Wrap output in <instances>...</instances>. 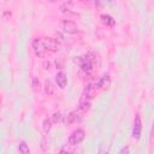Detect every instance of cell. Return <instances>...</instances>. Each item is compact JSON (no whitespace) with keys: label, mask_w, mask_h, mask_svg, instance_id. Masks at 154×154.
<instances>
[{"label":"cell","mask_w":154,"mask_h":154,"mask_svg":"<svg viewBox=\"0 0 154 154\" xmlns=\"http://www.w3.org/2000/svg\"><path fill=\"white\" fill-rule=\"evenodd\" d=\"M84 137H85L84 130H83V129H77V130H75V131L70 135V137H69V143H71V144H73V146L79 144V143L84 140Z\"/></svg>","instance_id":"6da1fadb"},{"label":"cell","mask_w":154,"mask_h":154,"mask_svg":"<svg viewBox=\"0 0 154 154\" xmlns=\"http://www.w3.org/2000/svg\"><path fill=\"white\" fill-rule=\"evenodd\" d=\"M32 49H34V52H35V54L37 57H43L46 51H47L42 38H35L32 41Z\"/></svg>","instance_id":"7a4b0ae2"},{"label":"cell","mask_w":154,"mask_h":154,"mask_svg":"<svg viewBox=\"0 0 154 154\" xmlns=\"http://www.w3.org/2000/svg\"><path fill=\"white\" fill-rule=\"evenodd\" d=\"M43 43L47 51L49 52H57L59 49V42L57 41L55 37H43Z\"/></svg>","instance_id":"3957f363"},{"label":"cell","mask_w":154,"mask_h":154,"mask_svg":"<svg viewBox=\"0 0 154 154\" xmlns=\"http://www.w3.org/2000/svg\"><path fill=\"white\" fill-rule=\"evenodd\" d=\"M61 28H63L64 32L70 34V35H73V34H76V32L78 31V26H77V24H76L75 22H72V20H67V19L63 22Z\"/></svg>","instance_id":"277c9868"},{"label":"cell","mask_w":154,"mask_h":154,"mask_svg":"<svg viewBox=\"0 0 154 154\" xmlns=\"http://www.w3.org/2000/svg\"><path fill=\"white\" fill-rule=\"evenodd\" d=\"M141 130H142V122H141V117L137 114L135 117L134 120V126H132V136L135 138H140L141 136Z\"/></svg>","instance_id":"5b68a950"},{"label":"cell","mask_w":154,"mask_h":154,"mask_svg":"<svg viewBox=\"0 0 154 154\" xmlns=\"http://www.w3.org/2000/svg\"><path fill=\"white\" fill-rule=\"evenodd\" d=\"M93 64H94V63H93V60H91L88 55L79 58V65H81L82 70H83V71H85V72H89V71L91 70Z\"/></svg>","instance_id":"8992f818"},{"label":"cell","mask_w":154,"mask_h":154,"mask_svg":"<svg viewBox=\"0 0 154 154\" xmlns=\"http://www.w3.org/2000/svg\"><path fill=\"white\" fill-rule=\"evenodd\" d=\"M94 94H95V87L91 84V83H88L83 90V94H82V97L84 99H88V100H91L94 97Z\"/></svg>","instance_id":"52a82bcc"},{"label":"cell","mask_w":154,"mask_h":154,"mask_svg":"<svg viewBox=\"0 0 154 154\" xmlns=\"http://www.w3.org/2000/svg\"><path fill=\"white\" fill-rule=\"evenodd\" d=\"M55 82H57V84H58L59 88H61V89L65 88L66 84H67V77H66V75H65L63 71L58 72V73L55 75Z\"/></svg>","instance_id":"ba28073f"},{"label":"cell","mask_w":154,"mask_h":154,"mask_svg":"<svg viewBox=\"0 0 154 154\" xmlns=\"http://www.w3.org/2000/svg\"><path fill=\"white\" fill-rule=\"evenodd\" d=\"M109 84H111V78H109L108 75H105V76H102V77L97 81V83H96V88H99V89H101V88H106V87H108Z\"/></svg>","instance_id":"9c48e42d"},{"label":"cell","mask_w":154,"mask_h":154,"mask_svg":"<svg viewBox=\"0 0 154 154\" xmlns=\"http://www.w3.org/2000/svg\"><path fill=\"white\" fill-rule=\"evenodd\" d=\"M81 119H82L81 113H78V112H71L70 114H67L66 122H67V124H73V123L81 122Z\"/></svg>","instance_id":"30bf717a"},{"label":"cell","mask_w":154,"mask_h":154,"mask_svg":"<svg viewBox=\"0 0 154 154\" xmlns=\"http://www.w3.org/2000/svg\"><path fill=\"white\" fill-rule=\"evenodd\" d=\"M45 91H46V94L49 95V96L54 94L55 87H54V84L52 83V81H49V79H46V81H45Z\"/></svg>","instance_id":"8fae6325"},{"label":"cell","mask_w":154,"mask_h":154,"mask_svg":"<svg viewBox=\"0 0 154 154\" xmlns=\"http://www.w3.org/2000/svg\"><path fill=\"white\" fill-rule=\"evenodd\" d=\"M90 107H91V102H90V100L82 97V99H81V101H79V108H81L82 111L87 112V111H89V109H90Z\"/></svg>","instance_id":"7c38bea8"},{"label":"cell","mask_w":154,"mask_h":154,"mask_svg":"<svg viewBox=\"0 0 154 154\" xmlns=\"http://www.w3.org/2000/svg\"><path fill=\"white\" fill-rule=\"evenodd\" d=\"M52 119H48V118H46L45 120H43V123H42V128H43V131L46 132V134H48L49 131H51V129H52Z\"/></svg>","instance_id":"4fadbf2b"},{"label":"cell","mask_w":154,"mask_h":154,"mask_svg":"<svg viewBox=\"0 0 154 154\" xmlns=\"http://www.w3.org/2000/svg\"><path fill=\"white\" fill-rule=\"evenodd\" d=\"M101 20L105 23V24H107V25H113L114 24V20H113V18L111 17V16H107V14H101Z\"/></svg>","instance_id":"5bb4252c"},{"label":"cell","mask_w":154,"mask_h":154,"mask_svg":"<svg viewBox=\"0 0 154 154\" xmlns=\"http://www.w3.org/2000/svg\"><path fill=\"white\" fill-rule=\"evenodd\" d=\"M52 122L58 124V123H61L63 122V114L60 112H54L53 116H52Z\"/></svg>","instance_id":"9a60e30c"},{"label":"cell","mask_w":154,"mask_h":154,"mask_svg":"<svg viewBox=\"0 0 154 154\" xmlns=\"http://www.w3.org/2000/svg\"><path fill=\"white\" fill-rule=\"evenodd\" d=\"M75 152V146L69 143V144H65L61 149H60V153H73Z\"/></svg>","instance_id":"2e32d148"},{"label":"cell","mask_w":154,"mask_h":154,"mask_svg":"<svg viewBox=\"0 0 154 154\" xmlns=\"http://www.w3.org/2000/svg\"><path fill=\"white\" fill-rule=\"evenodd\" d=\"M18 149H19V152L23 153V154H29V152H30V149H29V147L26 146L25 142H20V144L18 146Z\"/></svg>","instance_id":"e0dca14e"},{"label":"cell","mask_w":154,"mask_h":154,"mask_svg":"<svg viewBox=\"0 0 154 154\" xmlns=\"http://www.w3.org/2000/svg\"><path fill=\"white\" fill-rule=\"evenodd\" d=\"M55 38H57V41H58L59 43L65 41V37H64V35H63L61 32H59V31H57V32H55Z\"/></svg>","instance_id":"ac0fdd59"},{"label":"cell","mask_w":154,"mask_h":154,"mask_svg":"<svg viewBox=\"0 0 154 154\" xmlns=\"http://www.w3.org/2000/svg\"><path fill=\"white\" fill-rule=\"evenodd\" d=\"M32 88H34V90H40V82L36 79V78H32Z\"/></svg>","instance_id":"d6986e66"},{"label":"cell","mask_w":154,"mask_h":154,"mask_svg":"<svg viewBox=\"0 0 154 154\" xmlns=\"http://www.w3.org/2000/svg\"><path fill=\"white\" fill-rule=\"evenodd\" d=\"M43 66H45L46 70H48V69H51V63L49 61H45L43 63Z\"/></svg>","instance_id":"ffe728a7"},{"label":"cell","mask_w":154,"mask_h":154,"mask_svg":"<svg viewBox=\"0 0 154 154\" xmlns=\"http://www.w3.org/2000/svg\"><path fill=\"white\" fill-rule=\"evenodd\" d=\"M129 152H130V150H129V148H128V147H126V148H123V149L120 150V153H122V154H123V153H129Z\"/></svg>","instance_id":"44dd1931"},{"label":"cell","mask_w":154,"mask_h":154,"mask_svg":"<svg viewBox=\"0 0 154 154\" xmlns=\"http://www.w3.org/2000/svg\"><path fill=\"white\" fill-rule=\"evenodd\" d=\"M49 1H58V0H49Z\"/></svg>","instance_id":"7402d4cb"},{"label":"cell","mask_w":154,"mask_h":154,"mask_svg":"<svg viewBox=\"0 0 154 154\" xmlns=\"http://www.w3.org/2000/svg\"><path fill=\"white\" fill-rule=\"evenodd\" d=\"M4 1H7V0H4Z\"/></svg>","instance_id":"603a6c76"}]
</instances>
